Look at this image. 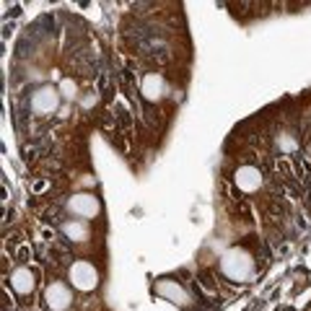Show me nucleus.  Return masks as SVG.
Returning <instances> with one entry per match:
<instances>
[{
	"label": "nucleus",
	"instance_id": "obj_4",
	"mask_svg": "<svg viewBox=\"0 0 311 311\" xmlns=\"http://www.w3.org/2000/svg\"><path fill=\"white\" fill-rule=\"evenodd\" d=\"M68 210L73 213V215H78V218H93L99 213V200L93 197V195H73L70 200H68Z\"/></svg>",
	"mask_w": 311,
	"mask_h": 311
},
{
	"label": "nucleus",
	"instance_id": "obj_3",
	"mask_svg": "<svg viewBox=\"0 0 311 311\" xmlns=\"http://www.w3.org/2000/svg\"><path fill=\"white\" fill-rule=\"evenodd\" d=\"M60 104V96H57V91L52 86H44L39 88L34 96H31V112H37V114H50L55 112Z\"/></svg>",
	"mask_w": 311,
	"mask_h": 311
},
{
	"label": "nucleus",
	"instance_id": "obj_11",
	"mask_svg": "<svg viewBox=\"0 0 311 311\" xmlns=\"http://www.w3.org/2000/svg\"><path fill=\"white\" fill-rule=\"evenodd\" d=\"M60 88L65 91V96H75V86H73V81H70V78H65V81L60 83Z\"/></svg>",
	"mask_w": 311,
	"mask_h": 311
},
{
	"label": "nucleus",
	"instance_id": "obj_7",
	"mask_svg": "<svg viewBox=\"0 0 311 311\" xmlns=\"http://www.w3.org/2000/svg\"><path fill=\"white\" fill-rule=\"evenodd\" d=\"M236 184L241 187L244 192H254L257 187L262 184V174L257 166H239L236 171Z\"/></svg>",
	"mask_w": 311,
	"mask_h": 311
},
{
	"label": "nucleus",
	"instance_id": "obj_6",
	"mask_svg": "<svg viewBox=\"0 0 311 311\" xmlns=\"http://www.w3.org/2000/svg\"><path fill=\"white\" fill-rule=\"evenodd\" d=\"M164 91H166V81H164L159 73H148V75L143 78V83H140V93H143L145 99H150V101L161 99Z\"/></svg>",
	"mask_w": 311,
	"mask_h": 311
},
{
	"label": "nucleus",
	"instance_id": "obj_2",
	"mask_svg": "<svg viewBox=\"0 0 311 311\" xmlns=\"http://www.w3.org/2000/svg\"><path fill=\"white\" fill-rule=\"evenodd\" d=\"M70 283L81 290H93L99 283V272L91 262H75L70 267Z\"/></svg>",
	"mask_w": 311,
	"mask_h": 311
},
{
	"label": "nucleus",
	"instance_id": "obj_5",
	"mask_svg": "<svg viewBox=\"0 0 311 311\" xmlns=\"http://www.w3.org/2000/svg\"><path fill=\"white\" fill-rule=\"evenodd\" d=\"M44 301L47 306H50L52 311H65L73 301V295L68 290V285H62V283H52V285H47L44 290Z\"/></svg>",
	"mask_w": 311,
	"mask_h": 311
},
{
	"label": "nucleus",
	"instance_id": "obj_8",
	"mask_svg": "<svg viewBox=\"0 0 311 311\" xmlns=\"http://www.w3.org/2000/svg\"><path fill=\"white\" fill-rule=\"evenodd\" d=\"M11 285H13L16 293L26 295V293L34 290V275H31L29 267H16V270L11 272Z\"/></svg>",
	"mask_w": 311,
	"mask_h": 311
},
{
	"label": "nucleus",
	"instance_id": "obj_1",
	"mask_svg": "<svg viewBox=\"0 0 311 311\" xmlns=\"http://www.w3.org/2000/svg\"><path fill=\"white\" fill-rule=\"evenodd\" d=\"M221 267H223V272H226L231 280H246L249 275H252L254 264H252V259H249V254L239 252V249H231V252L223 257Z\"/></svg>",
	"mask_w": 311,
	"mask_h": 311
},
{
	"label": "nucleus",
	"instance_id": "obj_9",
	"mask_svg": "<svg viewBox=\"0 0 311 311\" xmlns=\"http://www.w3.org/2000/svg\"><path fill=\"white\" fill-rule=\"evenodd\" d=\"M62 233H65L68 239H75V241H83L88 236V228L83 223H78V221H68V223H62Z\"/></svg>",
	"mask_w": 311,
	"mask_h": 311
},
{
	"label": "nucleus",
	"instance_id": "obj_10",
	"mask_svg": "<svg viewBox=\"0 0 311 311\" xmlns=\"http://www.w3.org/2000/svg\"><path fill=\"white\" fill-rule=\"evenodd\" d=\"M277 148H280V150H293V148H295V140L288 137V135H280V137H277Z\"/></svg>",
	"mask_w": 311,
	"mask_h": 311
}]
</instances>
